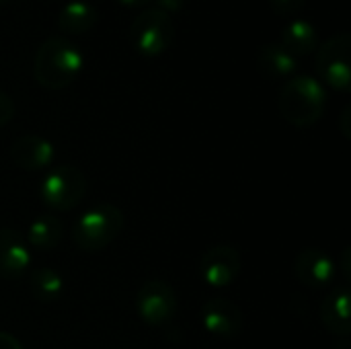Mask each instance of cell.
<instances>
[{
    "instance_id": "cell-1",
    "label": "cell",
    "mask_w": 351,
    "mask_h": 349,
    "mask_svg": "<svg viewBox=\"0 0 351 349\" xmlns=\"http://www.w3.org/2000/svg\"><path fill=\"white\" fill-rule=\"evenodd\" d=\"M84 70V53L68 37H47L33 60V76L47 91L68 88Z\"/></svg>"
},
{
    "instance_id": "cell-2",
    "label": "cell",
    "mask_w": 351,
    "mask_h": 349,
    "mask_svg": "<svg viewBox=\"0 0 351 349\" xmlns=\"http://www.w3.org/2000/svg\"><path fill=\"white\" fill-rule=\"evenodd\" d=\"M278 107L282 117L294 128H311L327 109L325 84L311 74H294L282 86Z\"/></svg>"
},
{
    "instance_id": "cell-3",
    "label": "cell",
    "mask_w": 351,
    "mask_h": 349,
    "mask_svg": "<svg viewBox=\"0 0 351 349\" xmlns=\"http://www.w3.org/2000/svg\"><path fill=\"white\" fill-rule=\"evenodd\" d=\"M125 226L123 212L113 204H97L88 208L72 226V241L84 253H99L107 249Z\"/></svg>"
},
{
    "instance_id": "cell-4",
    "label": "cell",
    "mask_w": 351,
    "mask_h": 349,
    "mask_svg": "<svg viewBox=\"0 0 351 349\" xmlns=\"http://www.w3.org/2000/svg\"><path fill=\"white\" fill-rule=\"evenodd\" d=\"M86 195V177L78 167L58 165L45 173L39 183V197L43 206L53 212H70Z\"/></svg>"
},
{
    "instance_id": "cell-5",
    "label": "cell",
    "mask_w": 351,
    "mask_h": 349,
    "mask_svg": "<svg viewBox=\"0 0 351 349\" xmlns=\"http://www.w3.org/2000/svg\"><path fill=\"white\" fill-rule=\"evenodd\" d=\"M173 37H175V29H173L171 14L158 8L142 10L128 29L130 45L142 58H156L165 53L171 47Z\"/></svg>"
},
{
    "instance_id": "cell-6",
    "label": "cell",
    "mask_w": 351,
    "mask_h": 349,
    "mask_svg": "<svg viewBox=\"0 0 351 349\" xmlns=\"http://www.w3.org/2000/svg\"><path fill=\"white\" fill-rule=\"evenodd\" d=\"M351 35L337 33L321 43L317 53V72L319 80L339 93H348L351 86Z\"/></svg>"
},
{
    "instance_id": "cell-7",
    "label": "cell",
    "mask_w": 351,
    "mask_h": 349,
    "mask_svg": "<svg viewBox=\"0 0 351 349\" xmlns=\"http://www.w3.org/2000/svg\"><path fill=\"white\" fill-rule=\"evenodd\" d=\"M179 311L173 286L162 280H148L136 292V313L150 327H169Z\"/></svg>"
},
{
    "instance_id": "cell-8",
    "label": "cell",
    "mask_w": 351,
    "mask_h": 349,
    "mask_svg": "<svg viewBox=\"0 0 351 349\" xmlns=\"http://www.w3.org/2000/svg\"><path fill=\"white\" fill-rule=\"evenodd\" d=\"M241 253L232 245H216L210 247L199 261L202 280L212 288H226L234 284L241 276Z\"/></svg>"
},
{
    "instance_id": "cell-9",
    "label": "cell",
    "mask_w": 351,
    "mask_h": 349,
    "mask_svg": "<svg viewBox=\"0 0 351 349\" xmlns=\"http://www.w3.org/2000/svg\"><path fill=\"white\" fill-rule=\"evenodd\" d=\"M294 276L302 286L311 290H323L335 282L337 263L321 249H304L294 261Z\"/></svg>"
},
{
    "instance_id": "cell-10",
    "label": "cell",
    "mask_w": 351,
    "mask_h": 349,
    "mask_svg": "<svg viewBox=\"0 0 351 349\" xmlns=\"http://www.w3.org/2000/svg\"><path fill=\"white\" fill-rule=\"evenodd\" d=\"M202 325L208 333L224 339L241 335L245 327V317L239 304L228 298H210L202 306Z\"/></svg>"
},
{
    "instance_id": "cell-11",
    "label": "cell",
    "mask_w": 351,
    "mask_h": 349,
    "mask_svg": "<svg viewBox=\"0 0 351 349\" xmlns=\"http://www.w3.org/2000/svg\"><path fill=\"white\" fill-rule=\"evenodd\" d=\"M10 158L19 169L35 173V171L47 169L53 163L56 148L47 138L37 136V134H27V136H21L12 142Z\"/></svg>"
},
{
    "instance_id": "cell-12",
    "label": "cell",
    "mask_w": 351,
    "mask_h": 349,
    "mask_svg": "<svg viewBox=\"0 0 351 349\" xmlns=\"http://www.w3.org/2000/svg\"><path fill=\"white\" fill-rule=\"evenodd\" d=\"M31 265V247L14 228H0V278L14 280Z\"/></svg>"
},
{
    "instance_id": "cell-13",
    "label": "cell",
    "mask_w": 351,
    "mask_h": 349,
    "mask_svg": "<svg viewBox=\"0 0 351 349\" xmlns=\"http://www.w3.org/2000/svg\"><path fill=\"white\" fill-rule=\"evenodd\" d=\"M350 290L348 286H339L331 290L321 302V323L333 335L348 337L350 335Z\"/></svg>"
},
{
    "instance_id": "cell-14",
    "label": "cell",
    "mask_w": 351,
    "mask_h": 349,
    "mask_svg": "<svg viewBox=\"0 0 351 349\" xmlns=\"http://www.w3.org/2000/svg\"><path fill=\"white\" fill-rule=\"evenodd\" d=\"M97 19L99 12L95 4H90L88 0H70L58 12V27L64 33L82 35L97 25Z\"/></svg>"
},
{
    "instance_id": "cell-15",
    "label": "cell",
    "mask_w": 351,
    "mask_h": 349,
    "mask_svg": "<svg viewBox=\"0 0 351 349\" xmlns=\"http://www.w3.org/2000/svg\"><path fill=\"white\" fill-rule=\"evenodd\" d=\"M294 58L308 56L319 49V31L315 25L306 19H294L290 21L282 31L280 41Z\"/></svg>"
},
{
    "instance_id": "cell-16",
    "label": "cell",
    "mask_w": 351,
    "mask_h": 349,
    "mask_svg": "<svg viewBox=\"0 0 351 349\" xmlns=\"http://www.w3.org/2000/svg\"><path fill=\"white\" fill-rule=\"evenodd\" d=\"M257 62L261 74L267 78H292L298 70V58H294L280 41L263 45Z\"/></svg>"
},
{
    "instance_id": "cell-17",
    "label": "cell",
    "mask_w": 351,
    "mask_h": 349,
    "mask_svg": "<svg viewBox=\"0 0 351 349\" xmlns=\"http://www.w3.org/2000/svg\"><path fill=\"white\" fill-rule=\"evenodd\" d=\"M62 237H64V228L56 216H37L29 224L25 241L29 247L47 253V251H53L62 243Z\"/></svg>"
},
{
    "instance_id": "cell-18",
    "label": "cell",
    "mask_w": 351,
    "mask_h": 349,
    "mask_svg": "<svg viewBox=\"0 0 351 349\" xmlns=\"http://www.w3.org/2000/svg\"><path fill=\"white\" fill-rule=\"evenodd\" d=\"M29 290L39 302H56L64 294V280L51 267H37L29 276Z\"/></svg>"
},
{
    "instance_id": "cell-19",
    "label": "cell",
    "mask_w": 351,
    "mask_h": 349,
    "mask_svg": "<svg viewBox=\"0 0 351 349\" xmlns=\"http://www.w3.org/2000/svg\"><path fill=\"white\" fill-rule=\"evenodd\" d=\"M269 4H271V8H274L276 14L286 16V14L298 12L306 4V0H269Z\"/></svg>"
},
{
    "instance_id": "cell-20",
    "label": "cell",
    "mask_w": 351,
    "mask_h": 349,
    "mask_svg": "<svg viewBox=\"0 0 351 349\" xmlns=\"http://www.w3.org/2000/svg\"><path fill=\"white\" fill-rule=\"evenodd\" d=\"M14 111H16V107H14L12 97L8 93L0 91V128H4L14 117Z\"/></svg>"
},
{
    "instance_id": "cell-21",
    "label": "cell",
    "mask_w": 351,
    "mask_h": 349,
    "mask_svg": "<svg viewBox=\"0 0 351 349\" xmlns=\"http://www.w3.org/2000/svg\"><path fill=\"white\" fill-rule=\"evenodd\" d=\"M154 2H156V8L167 12V14L179 12L187 4V0H154Z\"/></svg>"
},
{
    "instance_id": "cell-22",
    "label": "cell",
    "mask_w": 351,
    "mask_h": 349,
    "mask_svg": "<svg viewBox=\"0 0 351 349\" xmlns=\"http://www.w3.org/2000/svg\"><path fill=\"white\" fill-rule=\"evenodd\" d=\"M0 349H23V346L14 335H10L6 331H0Z\"/></svg>"
},
{
    "instance_id": "cell-23",
    "label": "cell",
    "mask_w": 351,
    "mask_h": 349,
    "mask_svg": "<svg viewBox=\"0 0 351 349\" xmlns=\"http://www.w3.org/2000/svg\"><path fill=\"white\" fill-rule=\"evenodd\" d=\"M350 119H351V107L350 105H346L343 107V111H341V132H343V136L346 138H350L351 136V128H350Z\"/></svg>"
},
{
    "instance_id": "cell-24",
    "label": "cell",
    "mask_w": 351,
    "mask_h": 349,
    "mask_svg": "<svg viewBox=\"0 0 351 349\" xmlns=\"http://www.w3.org/2000/svg\"><path fill=\"white\" fill-rule=\"evenodd\" d=\"M343 261H341V265H343V269H346V274H343V278L346 280H350V249H346L343 251V257H341Z\"/></svg>"
},
{
    "instance_id": "cell-25",
    "label": "cell",
    "mask_w": 351,
    "mask_h": 349,
    "mask_svg": "<svg viewBox=\"0 0 351 349\" xmlns=\"http://www.w3.org/2000/svg\"><path fill=\"white\" fill-rule=\"evenodd\" d=\"M117 2L123 4V6L136 8V6H144V4H148V2H152V0H117Z\"/></svg>"
}]
</instances>
